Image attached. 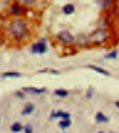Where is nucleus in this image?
<instances>
[{
	"mask_svg": "<svg viewBox=\"0 0 119 133\" xmlns=\"http://www.w3.org/2000/svg\"><path fill=\"white\" fill-rule=\"evenodd\" d=\"M52 116H54V117H61V118H64V119H68V118L70 117L69 114L66 113V112H56V113L53 114Z\"/></svg>",
	"mask_w": 119,
	"mask_h": 133,
	"instance_id": "9b49d317",
	"label": "nucleus"
},
{
	"mask_svg": "<svg viewBox=\"0 0 119 133\" xmlns=\"http://www.w3.org/2000/svg\"><path fill=\"white\" fill-rule=\"evenodd\" d=\"M23 90L27 92H29L31 94H39L43 93L45 91V89L44 88H37L34 87H24Z\"/></svg>",
	"mask_w": 119,
	"mask_h": 133,
	"instance_id": "20e7f679",
	"label": "nucleus"
},
{
	"mask_svg": "<svg viewBox=\"0 0 119 133\" xmlns=\"http://www.w3.org/2000/svg\"><path fill=\"white\" fill-rule=\"evenodd\" d=\"M20 1L25 4H31L34 2V0H20Z\"/></svg>",
	"mask_w": 119,
	"mask_h": 133,
	"instance_id": "f3484780",
	"label": "nucleus"
},
{
	"mask_svg": "<svg viewBox=\"0 0 119 133\" xmlns=\"http://www.w3.org/2000/svg\"><path fill=\"white\" fill-rule=\"evenodd\" d=\"M89 68H91L93 70L96 71V72L100 73V74H101L102 75H104V76H108V75H109V74L106 70H104V69L100 68V67H98V66L92 65V66H89Z\"/></svg>",
	"mask_w": 119,
	"mask_h": 133,
	"instance_id": "1a4fd4ad",
	"label": "nucleus"
},
{
	"mask_svg": "<svg viewBox=\"0 0 119 133\" xmlns=\"http://www.w3.org/2000/svg\"><path fill=\"white\" fill-rule=\"evenodd\" d=\"M22 129V125L18 122L15 123H13V124L12 125V126L10 127V130H11L13 132H20Z\"/></svg>",
	"mask_w": 119,
	"mask_h": 133,
	"instance_id": "6e6552de",
	"label": "nucleus"
},
{
	"mask_svg": "<svg viewBox=\"0 0 119 133\" xmlns=\"http://www.w3.org/2000/svg\"><path fill=\"white\" fill-rule=\"evenodd\" d=\"M2 43H3V39H2V37L0 36V46L2 45Z\"/></svg>",
	"mask_w": 119,
	"mask_h": 133,
	"instance_id": "a211bd4d",
	"label": "nucleus"
},
{
	"mask_svg": "<svg viewBox=\"0 0 119 133\" xmlns=\"http://www.w3.org/2000/svg\"><path fill=\"white\" fill-rule=\"evenodd\" d=\"M98 133H103V132H98Z\"/></svg>",
	"mask_w": 119,
	"mask_h": 133,
	"instance_id": "aec40b11",
	"label": "nucleus"
},
{
	"mask_svg": "<svg viewBox=\"0 0 119 133\" xmlns=\"http://www.w3.org/2000/svg\"><path fill=\"white\" fill-rule=\"evenodd\" d=\"M110 133H114V132H110Z\"/></svg>",
	"mask_w": 119,
	"mask_h": 133,
	"instance_id": "412c9836",
	"label": "nucleus"
},
{
	"mask_svg": "<svg viewBox=\"0 0 119 133\" xmlns=\"http://www.w3.org/2000/svg\"><path fill=\"white\" fill-rule=\"evenodd\" d=\"M20 12V7L17 4H15L12 7V12L15 15H17Z\"/></svg>",
	"mask_w": 119,
	"mask_h": 133,
	"instance_id": "4468645a",
	"label": "nucleus"
},
{
	"mask_svg": "<svg viewBox=\"0 0 119 133\" xmlns=\"http://www.w3.org/2000/svg\"><path fill=\"white\" fill-rule=\"evenodd\" d=\"M3 77H6V78H16V77L20 76V74L18 72H15V71H8V72L4 73L2 74Z\"/></svg>",
	"mask_w": 119,
	"mask_h": 133,
	"instance_id": "9d476101",
	"label": "nucleus"
},
{
	"mask_svg": "<svg viewBox=\"0 0 119 133\" xmlns=\"http://www.w3.org/2000/svg\"><path fill=\"white\" fill-rule=\"evenodd\" d=\"M96 119L98 122H107L109 121L108 118L102 114V112H98L96 114Z\"/></svg>",
	"mask_w": 119,
	"mask_h": 133,
	"instance_id": "0eeeda50",
	"label": "nucleus"
},
{
	"mask_svg": "<svg viewBox=\"0 0 119 133\" xmlns=\"http://www.w3.org/2000/svg\"><path fill=\"white\" fill-rule=\"evenodd\" d=\"M116 55H117V51H115L112 52V53H111V54H109V55H107L106 57V58H116Z\"/></svg>",
	"mask_w": 119,
	"mask_h": 133,
	"instance_id": "dca6fc26",
	"label": "nucleus"
},
{
	"mask_svg": "<svg viewBox=\"0 0 119 133\" xmlns=\"http://www.w3.org/2000/svg\"><path fill=\"white\" fill-rule=\"evenodd\" d=\"M55 94L58 96L64 97V96L68 95V91L64 90V89H57L55 91Z\"/></svg>",
	"mask_w": 119,
	"mask_h": 133,
	"instance_id": "ddd939ff",
	"label": "nucleus"
},
{
	"mask_svg": "<svg viewBox=\"0 0 119 133\" xmlns=\"http://www.w3.org/2000/svg\"><path fill=\"white\" fill-rule=\"evenodd\" d=\"M74 10H75V7L72 4H67L63 8V11L66 15H70L73 13Z\"/></svg>",
	"mask_w": 119,
	"mask_h": 133,
	"instance_id": "423d86ee",
	"label": "nucleus"
},
{
	"mask_svg": "<svg viewBox=\"0 0 119 133\" xmlns=\"http://www.w3.org/2000/svg\"><path fill=\"white\" fill-rule=\"evenodd\" d=\"M33 109H34V106L31 103H28L27 105L25 106V108H24V110L22 112V114H24V115L31 114V112L33 111Z\"/></svg>",
	"mask_w": 119,
	"mask_h": 133,
	"instance_id": "39448f33",
	"label": "nucleus"
},
{
	"mask_svg": "<svg viewBox=\"0 0 119 133\" xmlns=\"http://www.w3.org/2000/svg\"><path fill=\"white\" fill-rule=\"evenodd\" d=\"M31 50L34 54H43L47 50V46L44 42H38L32 46Z\"/></svg>",
	"mask_w": 119,
	"mask_h": 133,
	"instance_id": "7ed1b4c3",
	"label": "nucleus"
},
{
	"mask_svg": "<svg viewBox=\"0 0 119 133\" xmlns=\"http://www.w3.org/2000/svg\"><path fill=\"white\" fill-rule=\"evenodd\" d=\"M8 31L13 39H22L27 33L26 23L21 19H15L10 23L8 26Z\"/></svg>",
	"mask_w": 119,
	"mask_h": 133,
	"instance_id": "f257e3e1",
	"label": "nucleus"
},
{
	"mask_svg": "<svg viewBox=\"0 0 119 133\" xmlns=\"http://www.w3.org/2000/svg\"><path fill=\"white\" fill-rule=\"evenodd\" d=\"M57 37L61 41L65 43H71L74 40L73 35L69 33L68 31H61L57 35Z\"/></svg>",
	"mask_w": 119,
	"mask_h": 133,
	"instance_id": "f03ea898",
	"label": "nucleus"
},
{
	"mask_svg": "<svg viewBox=\"0 0 119 133\" xmlns=\"http://www.w3.org/2000/svg\"><path fill=\"white\" fill-rule=\"evenodd\" d=\"M116 105L117 106V108H119V101H118V102H116Z\"/></svg>",
	"mask_w": 119,
	"mask_h": 133,
	"instance_id": "6ab92c4d",
	"label": "nucleus"
},
{
	"mask_svg": "<svg viewBox=\"0 0 119 133\" xmlns=\"http://www.w3.org/2000/svg\"><path fill=\"white\" fill-rule=\"evenodd\" d=\"M70 125V121H69V119H64V120L61 121L59 122V126L61 128L64 129L66 128H68Z\"/></svg>",
	"mask_w": 119,
	"mask_h": 133,
	"instance_id": "f8f14e48",
	"label": "nucleus"
},
{
	"mask_svg": "<svg viewBox=\"0 0 119 133\" xmlns=\"http://www.w3.org/2000/svg\"><path fill=\"white\" fill-rule=\"evenodd\" d=\"M25 133H32L33 132V129L30 125H27L25 128Z\"/></svg>",
	"mask_w": 119,
	"mask_h": 133,
	"instance_id": "2eb2a0df",
	"label": "nucleus"
}]
</instances>
